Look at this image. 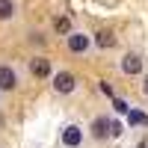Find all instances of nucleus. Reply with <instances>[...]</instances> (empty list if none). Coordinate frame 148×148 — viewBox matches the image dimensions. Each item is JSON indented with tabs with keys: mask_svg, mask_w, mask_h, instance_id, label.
<instances>
[{
	"mask_svg": "<svg viewBox=\"0 0 148 148\" xmlns=\"http://www.w3.org/2000/svg\"><path fill=\"white\" fill-rule=\"evenodd\" d=\"M62 142H65L68 148H77V145L83 142V130H80L77 125H68V127L62 130Z\"/></svg>",
	"mask_w": 148,
	"mask_h": 148,
	"instance_id": "3",
	"label": "nucleus"
},
{
	"mask_svg": "<svg viewBox=\"0 0 148 148\" xmlns=\"http://www.w3.org/2000/svg\"><path fill=\"white\" fill-rule=\"evenodd\" d=\"M119 133H121V125H119V121H113V130H110V136H119Z\"/></svg>",
	"mask_w": 148,
	"mask_h": 148,
	"instance_id": "13",
	"label": "nucleus"
},
{
	"mask_svg": "<svg viewBox=\"0 0 148 148\" xmlns=\"http://www.w3.org/2000/svg\"><path fill=\"white\" fill-rule=\"evenodd\" d=\"M15 86H18V74H15V68H12V65H0V89L12 92Z\"/></svg>",
	"mask_w": 148,
	"mask_h": 148,
	"instance_id": "2",
	"label": "nucleus"
},
{
	"mask_svg": "<svg viewBox=\"0 0 148 148\" xmlns=\"http://www.w3.org/2000/svg\"><path fill=\"white\" fill-rule=\"evenodd\" d=\"M95 45L107 51V47H113V45H116V36L110 33V30H101V33H98V39H95Z\"/></svg>",
	"mask_w": 148,
	"mask_h": 148,
	"instance_id": "8",
	"label": "nucleus"
},
{
	"mask_svg": "<svg viewBox=\"0 0 148 148\" xmlns=\"http://www.w3.org/2000/svg\"><path fill=\"white\" fill-rule=\"evenodd\" d=\"M113 107L119 110V113H130V107H127L125 101H119V98H116V101H113Z\"/></svg>",
	"mask_w": 148,
	"mask_h": 148,
	"instance_id": "12",
	"label": "nucleus"
},
{
	"mask_svg": "<svg viewBox=\"0 0 148 148\" xmlns=\"http://www.w3.org/2000/svg\"><path fill=\"white\" fill-rule=\"evenodd\" d=\"M15 15V3L12 0H0V18H12Z\"/></svg>",
	"mask_w": 148,
	"mask_h": 148,
	"instance_id": "11",
	"label": "nucleus"
},
{
	"mask_svg": "<svg viewBox=\"0 0 148 148\" xmlns=\"http://www.w3.org/2000/svg\"><path fill=\"white\" fill-rule=\"evenodd\" d=\"M30 74H33V77H47V74H51V62H47L45 56L30 59Z\"/></svg>",
	"mask_w": 148,
	"mask_h": 148,
	"instance_id": "4",
	"label": "nucleus"
},
{
	"mask_svg": "<svg viewBox=\"0 0 148 148\" xmlns=\"http://www.w3.org/2000/svg\"><path fill=\"white\" fill-rule=\"evenodd\" d=\"M74 86H77V80H74V74H68V71H59L56 77H53V89H56L59 95L74 92Z\"/></svg>",
	"mask_w": 148,
	"mask_h": 148,
	"instance_id": "1",
	"label": "nucleus"
},
{
	"mask_svg": "<svg viewBox=\"0 0 148 148\" xmlns=\"http://www.w3.org/2000/svg\"><path fill=\"white\" fill-rule=\"evenodd\" d=\"M86 47H89V36H83V33H71V36H68V51L83 53Z\"/></svg>",
	"mask_w": 148,
	"mask_h": 148,
	"instance_id": "5",
	"label": "nucleus"
},
{
	"mask_svg": "<svg viewBox=\"0 0 148 148\" xmlns=\"http://www.w3.org/2000/svg\"><path fill=\"white\" fill-rule=\"evenodd\" d=\"M110 130H113V121H107V119H95V121H92V136L104 139Z\"/></svg>",
	"mask_w": 148,
	"mask_h": 148,
	"instance_id": "7",
	"label": "nucleus"
},
{
	"mask_svg": "<svg viewBox=\"0 0 148 148\" xmlns=\"http://www.w3.org/2000/svg\"><path fill=\"white\" fill-rule=\"evenodd\" d=\"M53 30H56V33L71 36V21H68V18H56V21H53Z\"/></svg>",
	"mask_w": 148,
	"mask_h": 148,
	"instance_id": "10",
	"label": "nucleus"
},
{
	"mask_svg": "<svg viewBox=\"0 0 148 148\" xmlns=\"http://www.w3.org/2000/svg\"><path fill=\"white\" fill-rule=\"evenodd\" d=\"M121 71H125V74H139L142 71V59L136 53H127L125 59H121Z\"/></svg>",
	"mask_w": 148,
	"mask_h": 148,
	"instance_id": "6",
	"label": "nucleus"
},
{
	"mask_svg": "<svg viewBox=\"0 0 148 148\" xmlns=\"http://www.w3.org/2000/svg\"><path fill=\"white\" fill-rule=\"evenodd\" d=\"M127 121H130V125H139V127H148V116L139 113V110H130V113H127Z\"/></svg>",
	"mask_w": 148,
	"mask_h": 148,
	"instance_id": "9",
	"label": "nucleus"
},
{
	"mask_svg": "<svg viewBox=\"0 0 148 148\" xmlns=\"http://www.w3.org/2000/svg\"><path fill=\"white\" fill-rule=\"evenodd\" d=\"M142 92H145V95H148V77H145V83H142Z\"/></svg>",
	"mask_w": 148,
	"mask_h": 148,
	"instance_id": "14",
	"label": "nucleus"
}]
</instances>
